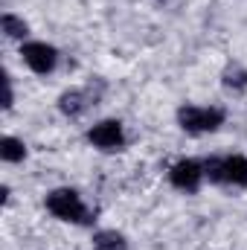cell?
<instances>
[{"instance_id":"obj_1","label":"cell","mask_w":247,"mask_h":250,"mask_svg":"<svg viewBox=\"0 0 247 250\" xmlns=\"http://www.w3.org/2000/svg\"><path fill=\"white\" fill-rule=\"evenodd\" d=\"M47 209L64 221H87V209L73 189H56L47 195Z\"/></svg>"},{"instance_id":"obj_9","label":"cell","mask_w":247,"mask_h":250,"mask_svg":"<svg viewBox=\"0 0 247 250\" xmlns=\"http://www.w3.org/2000/svg\"><path fill=\"white\" fill-rule=\"evenodd\" d=\"M84 108H87V102H84V96H82V93H76V90H73V93H64V96H62V111H64V114L79 117Z\"/></svg>"},{"instance_id":"obj_2","label":"cell","mask_w":247,"mask_h":250,"mask_svg":"<svg viewBox=\"0 0 247 250\" xmlns=\"http://www.w3.org/2000/svg\"><path fill=\"white\" fill-rule=\"evenodd\" d=\"M178 120H181V125L186 131L201 134V131H215L224 123V114L218 108H181Z\"/></svg>"},{"instance_id":"obj_5","label":"cell","mask_w":247,"mask_h":250,"mask_svg":"<svg viewBox=\"0 0 247 250\" xmlns=\"http://www.w3.org/2000/svg\"><path fill=\"white\" fill-rule=\"evenodd\" d=\"M201 178H204V169L195 160H181L172 169V184L178 189H186V192H195V189L201 187Z\"/></svg>"},{"instance_id":"obj_8","label":"cell","mask_w":247,"mask_h":250,"mask_svg":"<svg viewBox=\"0 0 247 250\" xmlns=\"http://www.w3.org/2000/svg\"><path fill=\"white\" fill-rule=\"evenodd\" d=\"M96 250H125V239L120 233H114V230H102V233H96Z\"/></svg>"},{"instance_id":"obj_12","label":"cell","mask_w":247,"mask_h":250,"mask_svg":"<svg viewBox=\"0 0 247 250\" xmlns=\"http://www.w3.org/2000/svg\"><path fill=\"white\" fill-rule=\"evenodd\" d=\"M224 82H227L230 87H245L247 84V73H242V70H236V73L227 70V73H224Z\"/></svg>"},{"instance_id":"obj_11","label":"cell","mask_w":247,"mask_h":250,"mask_svg":"<svg viewBox=\"0 0 247 250\" xmlns=\"http://www.w3.org/2000/svg\"><path fill=\"white\" fill-rule=\"evenodd\" d=\"M204 169H206L204 175H209V181H224V160H209Z\"/></svg>"},{"instance_id":"obj_6","label":"cell","mask_w":247,"mask_h":250,"mask_svg":"<svg viewBox=\"0 0 247 250\" xmlns=\"http://www.w3.org/2000/svg\"><path fill=\"white\" fill-rule=\"evenodd\" d=\"M224 181L236 184V187H247V157H227L224 160Z\"/></svg>"},{"instance_id":"obj_7","label":"cell","mask_w":247,"mask_h":250,"mask_svg":"<svg viewBox=\"0 0 247 250\" xmlns=\"http://www.w3.org/2000/svg\"><path fill=\"white\" fill-rule=\"evenodd\" d=\"M23 154H26V148H23V143H21V140L6 137V140L0 143V157H3V160L18 163V160H23Z\"/></svg>"},{"instance_id":"obj_4","label":"cell","mask_w":247,"mask_h":250,"mask_svg":"<svg viewBox=\"0 0 247 250\" xmlns=\"http://www.w3.org/2000/svg\"><path fill=\"white\" fill-rule=\"evenodd\" d=\"M90 143L93 146H99V148H120L123 146V125L117 123V120H105V123L93 125L90 128Z\"/></svg>"},{"instance_id":"obj_10","label":"cell","mask_w":247,"mask_h":250,"mask_svg":"<svg viewBox=\"0 0 247 250\" xmlns=\"http://www.w3.org/2000/svg\"><path fill=\"white\" fill-rule=\"evenodd\" d=\"M3 32H6L9 38H23V35H26V23L18 21L15 15H3Z\"/></svg>"},{"instance_id":"obj_3","label":"cell","mask_w":247,"mask_h":250,"mask_svg":"<svg viewBox=\"0 0 247 250\" xmlns=\"http://www.w3.org/2000/svg\"><path fill=\"white\" fill-rule=\"evenodd\" d=\"M23 62L29 64L35 73H50L56 67V50L50 44H41V41H32V44H23L21 50Z\"/></svg>"}]
</instances>
